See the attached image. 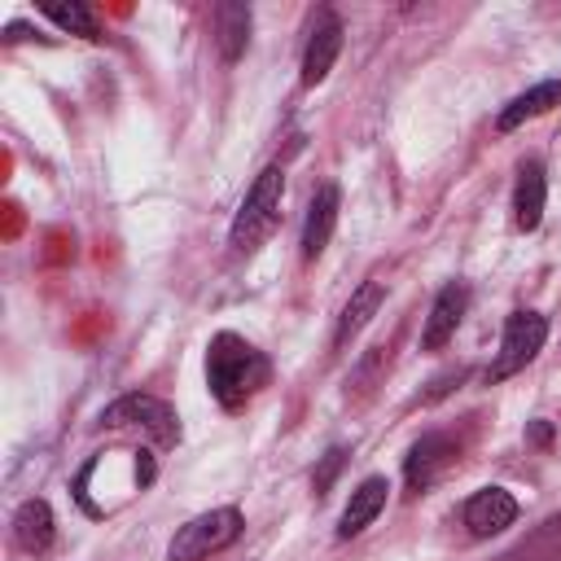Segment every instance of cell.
Wrapping results in <instances>:
<instances>
[{
    "label": "cell",
    "instance_id": "1",
    "mask_svg": "<svg viewBox=\"0 0 561 561\" xmlns=\"http://www.w3.org/2000/svg\"><path fill=\"white\" fill-rule=\"evenodd\" d=\"M206 381H210V394L224 408H241L245 399H254L272 381V364L245 337L215 333L210 337V351H206Z\"/></svg>",
    "mask_w": 561,
    "mask_h": 561
},
{
    "label": "cell",
    "instance_id": "2",
    "mask_svg": "<svg viewBox=\"0 0 561 561\" xmlns=\"http://www.w3.org/2000/svg\"><path fill=\"white\" fill-rule=\"evenodd\" d=\"M280 197H285V171L272 162V167H263V171L254 175V184H250L241 210L232 215V228H228L232 254L259 250V241H263V237L276 228V219H280Z\"/></svg>",
    "mask_w": 561,
    "mask_h": 561
},
{
    "label": "cell",
    "instance_id": "3",
    "mask_svg": "<svg viewBox=\"0 0 561 561\" xmlns=\"http://www.w3.org/2000/svg\"><path fill=\"white\" fill-rule=\"evenodd\" d=\"M237 535H241V513H237L232 504L210 508V513L184 522V526L171 535L167 561H206L210 552H224L228 543H237Z\"/></svg>",
    "mask_w": 561,
    "mask_h": 561
},
{
    "label": "cell",
    "instance_id": "4",
    "mask_svg": "<svg viewBox=\"0 0 561 561\" xmlns=\"http://www.w3.org/2000/svg\"><path fill=\"white\" fill-rule=\"evenodd\" d=\"M101 425H110V430H145L158 447H171V443H180V416L162 403V399H153V394H123V399H114L105 412H101Z\"/></svg>",
    "mask_w": 561,
    "mask_h": 561
},
{
    "label": "cell",
    "instance_id": "5",
    "mask_svg": "<svg viewBox=\"0 0 561 561\" xmlns=\"http://www.w3.org/2000/svg\"><path fill=\"white\" fill-rule=\"evenodd\" d=\"M543 337H548V320H543L539 311H513L508 324H504L500 355H495L491 368H486V381H504V377L522 373V368L543 351Z\"/></svg>",
    "mask_w": 561,
    "mask_h": 561
},
{
    "label": "cell",
    "instance_id": "6",
    "mask_svg": "<svg viewBox=\"0 0 561 561\" xmlns=\"http://www.w3.org/2000/svg\"><path fill=\"white\" fill-rule=\"evenodd\" d=\"M456 460V443L447 434H421L412 447H408V460H403V482L408 491H430Z\"/></svg>",
    "mask_w": 561,
    "mask_h": 561
},
{
    "label": "cell",
    "instance_id": "7",
    "mask_svg": "<svg viewBox=\"0 0 561 561\" xmlns=\"http://www.w3.org/2000/svg\"><path fill=\"white\" fill-rule=\"evenodd\" d=\"M517 522V500L504 491V486H482L465 500V526L469 535L486 539V535H500Z\"/></svg>",
    "mask_w": 561,
    "mask_h": 561
},
{
    "label": "cell",
    "instance_id": "8",
    "mask_svg": "<svg viewBox=\"0 0 561 561\" xmlns=\"http://www.w3.org/2000/svg\"><path fill=\"white\" fill-rule=\"evenodd\" d=\"M465 307H469V289H465L460 280L443 285V289H438V298H434V307H430V316H425L421 346H425V351H443V346H447V337L456 333V324H460Z\"/></svg>",
    "mask_w": 561,
    "mask_h": 561
},
{
    "label": "cell",
    "instance_id": "9",
    "mask_svg": "<svg viewBox=\"0 0 561 561\" xmlns=\"http://www.w3.org/2000/svg\"><path fill=\"white\" fill-rule=\"evenodd\" d=\"M337 202H342L337 184H320V193L311 197L307 219H302V259H307V263L324 254V245H329V237H333V224H337Z\"/></svg>",
    "mask_w": 561,
    "mask_h": 561
},
{
    "label": "cell",
    "instance_id": "10",
    "mask_svg": "<svg viewBox=\"0 0 561 561\" xmlns=\"http://www.w3.org/2000/svg\"><path fill=\"white\" fill-rule=\"evenodd\" d=\"M337 53H342V22H337L333 13H324V18L316 22L311 39H307V53H302V83L316 88V83L333 70Z\"/></svg>",
    "mask_w": 561,
    "mask_h": 561
},
{
    "label": "cell",
    "instance_id": "11",
    "mask_svg": "<svg viewBox=\"0 0 561 561\" xmlns=\"http://www.w3.org/2000/svg\"><path fill=\"white\" fill-rule=\"evenodd\" d=\"M386 491H390L386 478H364V482L351 491V504H346L342 517H337V539H355V535L386 508Z\"/></svg>",
    "mask_w": 561,
    "mask_h": 561
},
{
    "label": "cell",
    "instance_id": "12",
    "mask_svg": "<svg viewBox=\"0 0 561 561\" xmlns=\"http://www.w3.org/2000/svg\"><path fill=\"white\" fill-rule=\"evenodd\" d=\"M543 197H548V180H543V167L539 162H526L522 175H517V188H513V224L522 232H535L539 219H543Z\"/></svg>",
    "mask_w": 561,
    "mask_h": 561
},
{
    "label": "cell",
    "instance_id": "13",
    "mask_svg": "<svg viewBox=\"0 0 561 561\" xmlns=\"http://www.w3.org/2000/svg\"><path fill=\"white\" fill-rule=\"evenodd\" d=\"M552 105H561V79H543V83H535L530 92L513 96V101L500 110L495 127H500V131H513V127H522L526 118H539V114H548Z\"/></svg>",
    "mask_w": 561,
    "mask_h": 561
},
{
    "label": "cell",
    "instance_id": "14",
    "mask_svg": "<svg viewBox=\"0 0 561 561\" xmlns=\"http://www.w3.org/2000/svg\"><path fill=\"white\" fill-rule=\"evenodd\" d=\"M53 508L44 500H26L18 513H13V539L22 552H48L53 548Z\"/></svg>",
    "mask_w": 561,
    "mask_h": 561
},
{
    "label": "cell",
    "instance_id": "15",
    "mask_svg": "<svg viewBox=\"0 0 561 561\" xmlns=\"http://www.w3.org/2000/svg\"><path fill=\"white\" fill-rule=\"evenodd\" d=\"M381 298H386V289H381V280H364L355 294H351V302L342 307V320H337V333H333V346L342 351V346H351V337L377 316V307H381Z\"/></svg>",
    "mask_w": 561,
    "mask_h": 561
},
{
    "label": "cell",
    "instance_id": "16",
    "mask_svg": "<svg viewBox=\"0 0 561 561\" xmlns=\"http://www.w3.org/2000/svg\"><path fill=\"white\" fill-rule=\"evenodd\" d=\"M215 26H219L224 61H237L245 53V39H250V4H219L215 9Z\"/></svg>",
    "mask_w": 561,
    "mask_h": 561
},
{
    "label": "cell",
    "instance_id": "17",
    "mask_svg": "<svg viewBox=\"0 0 561 561\" xmlns=\"http://www.w3.org/2000/svg\"><path fill=\"white\" fill-rule=\"evenodd\" d=\"M39 13L44 18H53L61 31H70V35H83V39H96L101 35V26H96V18H92V9L88 4H79V0H70V4H53V0H44L39 4Z\"/></svg>",
    "mask_w": 561,
    "mask_h": 561
},
{
    "label": "cell",
    "instance_id": "18",
    "mask_svg": "<svg viewBox=\"0 0 561 561\" xmlns=\"http://www.w3.org/2000/svg\"><path fill=\"white\" fill-rule=\"evenodd\" d=\"M342 460H346V451H342V447H329V451H324V460H320V469H316V491H320V495L333 486V478H337Z\"/></svg>",
    "mask_w": 561,
    "mask_h": 561
},
{
    "label": "cell",
    "instance_id": "19",
    "mask_svg": "<svg viewBox=\"0 0 561 561\" xmlns=\"http://www.w3.org/2000/svg\"><path fill=\"white\" fill-rule=\"evenodd\" d=\"M530 438H535V443H548V438H552V430H548L543 421H535V425H530Z\"/></svg>",
    "mask_w": 561,
    "mask_h": 561
}]
</instances>
